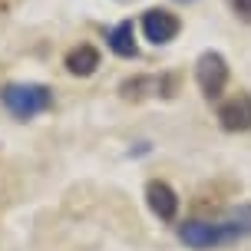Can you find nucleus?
Segmentation results:
<instances>
[{
	"label": "nucleus",
	"instance_id": "f257e3e1",
	"mask_svg": "<svg viewBox=\"0 0 251 251\" xmlns=\"http://www.w3.org/2000/svg\"><path fill=\"white\" fill-rule=\"evenodd\" d=\"M176 235L192 251H218L245 241L241 231L235 228V222H228L225 215L222 218H185L176 225Z\"/></svg>",
	"mask_w": 251,
	"mask_h": 251
},
{
	"label": "nucleus",
	"instance_id": "f03ea898",
	"mask_svg": "<svg viewBox=\"0 0 251 251\" xmlns=\"http://www.w3.org/2000/svg\"><path fill=\"white\" fill-rule=\"evenodd\" d=\"M0 102L17 123H26L53 109V89L43 83H7L0 89Z\"/></svg>",
	"mask_w": 251,
	"mask_h": 251
},
{
	"label": "nucleus",
	"instance_id": "7ed1b4c3",
	"mask_svg": "<svg viewBox=\"0 0 251 251\" xmlns=\"http://www.w3.org/2000/svg\"><path fill=\"white\" fill-rule=\"evenodd\" d=\"M176 93H178V79L172 73H139L119 83V96L123 100H149V96L172 100Z\"/></svg>",
	"mask_w": 251,
	"mask_h": 251
},
{
	"label": "nucleus",
	"instance_id": "20e7f679",
	"mask_svg": "<svg viewBox=\"0 0 251 251\" xmlns=\"http://www.w3.org/2000/svg\"><path fill=\"white\" fill-rule=\"evenodd\" d=\"M195 83L205 100H222L228 86V60L218 50H205L195 60Z\"/></svg>",
	"mask_w": 251,
	"mask_h": 251
},
{
	"label": "nucleus",
	"instance_id": "39448f33",
	"mask_svg": "<svg viewBox=\"0 0 251 251\" xmlns=\"http://www.w3.org/2000/svg\"><path fill=\"white\" fill-rule=\"evenodd\" d=\"M139 26H142V37L149 40L152 47H169L178 37L182 20H178V13L165 10V7H152V10L142 13V24Z\"/></svg>",
	"mask_w": 251,
	"mask_h": 251
},
{
	"label": "nucleus",
	"instance_id": "423d86ee",
	"mask_svg": "<svg viewBox=\"0 0 251 251\" xmlns=\"http://www.w3.org/2000/svg\"><path fill=\"white\" fill-rule=\"evenodd\" d=\"M146 205H149V212L159 222H165V225H172L178 218V195L165 178H149L146 182Z\"/></svg>",
	"mask_w": 251,
	"mask_h": 251
},
{
	"label": "nucleus",
	"instance_id": "0eeeda50",
	"mask_svg": "<svg viewBox=\"0 0 251 251\" xmlns=\"http://www.w3.org/2000/svg\"><path fill=\"white\" fill-rule=\"evenodd\" d=\"M218 126L225 132H248L251 129V93H238L218 106Z\"/></svg>",
	"mask_w": 251,
	"mask_h": 251
},
{
	"label": "nucleus",
	"instance_id": "6e6552de",
	"mask_svg": "<svg viewBox=\"0 0 251 251\" xmlns=\"http://www.w3.org/2000/svg\"><path fill=\"white\" fill-rule=\"evenodd\" d=\"M100 50L93 47V43H79V47H73V50L66 53V60H63V66H66V73L70 76H79V79H86V76H93L96 70H100Z\"/></svg>",
	"mask_w": 251,
	"mask_h": 251
},
{
	"label": "nucleus",
	"instance_id": "1a4fd4ad",
	"mask_svg": "<svg viewBox=\"0 0 251 251\" xmlns=\"http://www.w3.org/2000/svg\"><path fill=\"white\" fill-rule=\"evenodd\" d=\"M106 47H109L119 60H136L139 47H136V26H132V20H123V24H116L113 30H106Z\"/></svg>",
	"mask_w": 251,
	"mask_h": 251
},
{
	"label": "nucleus",
	"instance_id": "9d476101",
	"mask_svg": "<svg viewBox=\"0 0 251 251\" xmlns=\"http://www.w3.org/2000/svg\"><path fill=\"white\" fill-rule=\"evenodd\" d=\"M225 218L235 222V228L241 231V238H251V201H241V205H235V208H228Z\"/></svg>",
	"mask_w": 251,
	"mask_h": 251
},
{
	"label": "nucleus",
	"instance_id": "9b49d317",
	"mask_svg": "<svg viewBox=\"0 0 251 251\" xmlns=\"http://www.w3.org/2000/svg\"><path fill=\"white\" fill-rule=\"evenodd\" d=\"M228 7L235 10V17H241L245 24H251V0H228Z\"/></svg>",
	"mask_w": 251,
	"mask_h": 251
},
{
	"label": "nucleus",
	"instance_id": "f8f14e48",
	"mask_svg": "<svg viewBox=\"0 0 251 251\" xmlns=\"http://www.w3.org/2000/svg\"><path fill=\"white\" fill-rule=\"evenodd\" d=\"M178 3H195V0H178Z\"/></svg>",
	"mask_w": 251,
	"mask_h": 251
}]
</instances>
